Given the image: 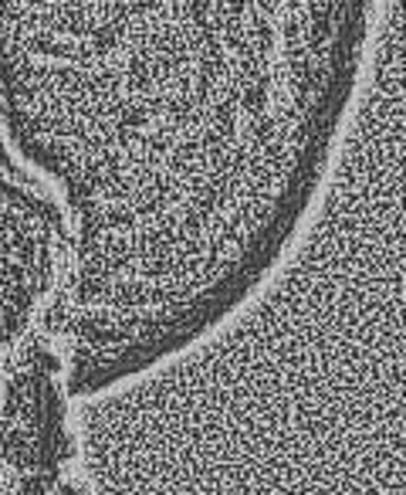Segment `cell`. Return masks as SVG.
I'll use <instances>...</instances> for the list:
<instances>
[{
    "instance_id": "obj_1",
    "label": "cell",
    "mask_w": 406,
    "mask_h": 495,
    "mask_svg": "<svg viewBox=\"0 0 406 495\" xmlns=\"http://www.w3.org/2000/svg\"><path fill=\"white\" fill-rule=\"evenodd\" d=\"M376 0H0V122L65 227L71 397L244 309L305 224Z\"/></svg>"
}]
</instances>
